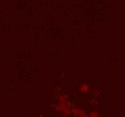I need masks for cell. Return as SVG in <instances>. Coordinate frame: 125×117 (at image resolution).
I'll return each mask as SVG.
<instances>
[{
    "label": "cell",
    "instance_id": "6da1fadb",
    "mask_svg": "<svg viewBox=\"0 0 125 117\" xmlns=\"http://www.w3.org/2000/svg\"><path fill=\"white\" fill-rule=\"evenodd\" d=\"M79 89H80V91L83 92V93H86V92H88V90H89V86L84 84V85H81Z\"/></svg>",
    "mask_w": 125,
    "mask_h": 117
},
{
    "label": "cell",
    "instance_id": "7a4b0ae2",
    "mask_svg": "<svg viewBox=\"0 0 125 117\" xmlns=\"http://www.w3.org/2000/svg\"><path fill=\"white\" fill-rule=\"evenodd\" d=\"M91 116H98V113H96V112H94V113H92Z\"/></svg>",
    "mask_w": 125,
    "mask_h": 117
}]
</instances>
